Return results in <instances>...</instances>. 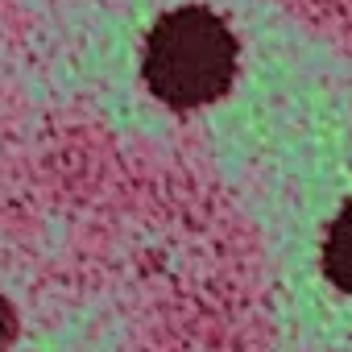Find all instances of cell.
<instances>
[{
    "mask_svg": "<svg viewBox=\"0 0 352 352\" xmlns=\"http://www.w3.org/2000/svg\"><path fill=\"white\" fill-rule=\"evenodd\" d=\"M236 63H241L236 34L220 13L204 5L162 13L141 50V75L149 96L179 112L216 104L236 79Z\"/></svg>",
    "mask_w": 352,
    "mask_h": 352,
    "instance_id": "cell-1",
    "label": "cell"
},
{
    "mask_svg": "<svg viewBox=\"0 0 352 352\" xmlns=\"http://www.w3.org/2000/svg\"><path fill=\"white\" fill-rule=\"evenodd\" d=\"M323 274L331 278V286H340L344 294H352V199L336 212L327 241H323Z\"/></svg>",
    "mask_w": 352,
    "mask_h": 352,
    "instance_id": "cell-2",
    "label": "cell"
},
{
    "mask_svg": "<svg viewBox=\"0 0 352 352\" xmlns=\"http://www.w3.org/2000/svg\"><path fill=\"white\" fill-rule=\"evenodd\" d=\"M9 344H13V311L0 298V352H9Z\"/></svg>",
    "mask_w": 352,
    "mask_h": 352,
    "instance_id": "cell-3",
    "label": "cell"
}]
</instances>
